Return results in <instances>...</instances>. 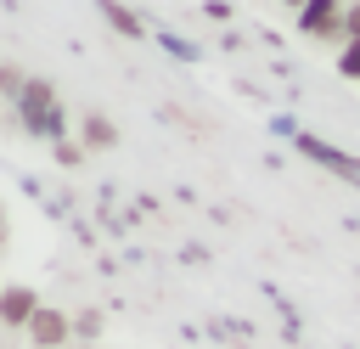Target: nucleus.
Returning <instances> with one entry per match:
<instances>
[{
	"mask_svg": "<svg viewBox=\"0 0 360 349\" xmlns=\"http://www.w3.org/2000/svg\"><path fill=\"white\" fill-rule=\"evenodd\" d=\"M17 107V124H22V135H39V141H68V107L56 101V84L51 79H39V73H28V84H22V96L11 101Z\"/></svg>",
	"mask_w": 360,
	"mask_h": 349,
	"instance_id": "obj_1",
	"label": "nucleus"
},
{
	"mask_svg": "<svg viewBox=\"0 0 360 349\" xmlns=\"http://www.w3.org/2000/svg\"><path fill=\"white\" fill-rule=\"evenodd\" d=\"M343 6L349 0H309L292 23L304 39H321V45H343Z\"/></svg>",
	"mask_w": 360,
	"mask_h": 349,
	"instance_id": "obj_2",
	"label": "nucleus"
},
{
	"mask_svg": "<svg viewBox=\"0 0 360 349\" xmlns=\"http://www.w3.org/2000/svg\"><path fill=\"white\" fill-rule=\"evenodd\" d=\"M22 338H28V349H68L73 343V315L56 310V304H39V315L22 326Z\"/></svg>",
	"mask_w": 360,
	"mask_h": 349,
	"instance_id": "obj_3",
	"label": "nucleus"
},
{
	"mask_svg": "<svg viewBox=\"0 0 360 349\" xmlns=\"http://www.w3.org/2000/svg\"><path fill=\"white\" fill-rule=\"evenodd\" d=\"M39 304H45V298H39L28 281H6V287H0V326H6V332H22V326L39 315Z\"/></svg>",
	"mask_w": 360,
	"mask_h": 349,
	"instance_id": "obj_4",
	"label": "nucleus"
},
{
	"mask_svg": "<svg viewBox=\"0 0 360 349\" xmlns=\"http://www.w3.org/2000/svg\"><path fill=\"white\" fill-rule=\"evenodd\" d=\"M292 146H298L304 158H315L321 169H332V174H343L349 186H360V158H349V152H338V146H326L321 135H292Z\"/></svg>",
	"mask_w": 360,
	"mask_h": 349,
	"instance_id": "obj_5",
	"label": "nucleus"
},
{
	"mask_svg": "<svg viewBox=\"0 0 360 349\" xmlns=\"http://www.w3.org/2000/svg\"><path fill=\"white\" fill-rule=\"evenodd\" d=\"M79 146H84V152H112V146H118V124L90 107V113L79 118Z\"/></svg>",
	"mask_w": 360,
	"mask_h": 349,
	"instance_id": "obj_6",
	"label": "nucleus"
},
{
	"mask_svg": "<svg viewBox=\"0 0 360 349\" xmlns=\"http://www.w3.org/2000/svg\"><path fill=\"white\" fill-rule=\"evenodd\" d=\"M96 11H101V23H107L112 34H124V39H146V23H141L124 0H96Z\"/></svg>",
	"mask_w": 360,
	"mask_h": 349,
	"instance_id": "obj_7",
	"label": "nucleus"
},
{
	"mask_svg": "<svg viewBox=\"0 0 360 349\" xmlns=\"http://www.w3.org/2000/svg\"><path fill=\"white\" fill-rule=\"evenodd\" d=\"M96 338H101V310H79L73 315V343H90L96 349Z\"/></svg>",
	"mask_w": 360,
	"mask_h": 349,
	"instance_id": "obj_8",
	"label": "nucleus"
},
{
	"mask_svg": "<svg viewBox=\"0 0 360 349\" xmlns=\"http://www.w3.org/2000/svg\"><path fill=\"white\" fill-rule=\"evenodd\" d=\"M338 73L360 84V39H343V45H338Z\"/></svg>",
	"mask_w": 360,
	"mask_h": 349,
	"instance_id": "obj_9",
	"label": "nucleus"
},
{
	"mask_svg": "<svg viewBox=\"0 0 360 349\" xmlns=\"http://www.w3.org/2000/svg\"><path fill=\"white\" fill-rule=\"evenodd\" d=\"M22 84H28V73H22V68H11V62H0V96H11V101H17V96H22Z\"/></svg>",
	"mask_w": 360,
	"mask_h": 349,
	"instance_id": "obj_10",
	"label": "nucleus"
},
{
	"mask_svg": "<svg viewBox=\"0 0 360 349\" xmlns=\"http://www.w3.org/2000/svg\"><path fill=\"white\" fill-rule=\"evenodd\" d=\"M51 152H56V163H62V169H73V163H84V158H90V152H84L79 141H56Z\"/></svg>",
	"mask_w": 360,
	"mask_h": 349,
	"instance_id": "obj_11",
	"label": "nucleus"
},
{
	"mask_svg": "<svg viewBox=\"0 0 360 349\" xmlns=\"http://www.w3.org/2000/svg\"><path fill=\"white\" fill-rule=\"evenodd\" d=\"M343 39H360V0L343 6Z\"/></svg>",
	"mask_w": 360,
	"mask_h": 349,
	"instance_id": "obj_12",
	"label": "nucleus"
},
{
	"mask_svg": "<svg viewBox=\"0 0 360 349\" xmlns=\"http://www.w3.org/2000/svg\"><path fill=\"white\" fill-rule=\"evenodd\" d=\"M202 17H214V23H231V6H225V0H208V6H202Z\"/></svg>",
	"mask_w": 360,
	"mask_h": 349,
	"instance_id": "obj_13",
	"label": "nucleus"
},
{
	"mask_svg": "<svg viewBox=\"0 0 360 349\" xmlns=\"http://www.w3.org/2000/svg\"><path fill=\"white\" fill-rule=\"evenodd\" d=\"M281 6H287V11H292V17H298V11H304V6H309V0H281Z\"/></svg>",
	"mask_w": 360,
	"mask_h": 349,
	"instance_id": "obj_14",
	"label": "nucleus"
},
{
	"mask_svg": "<svg viewBox=\"0 0 360 349\" xmlns=\"http://www.w3.org/2000/svg\"><path fill=\"white\" fill-rule=\"evenodd\" d=\"M0 287H6V281H0Z\"/></svg>",
	"mask_w": 360,
	"mask_h": 349,
	"instance_id": "obj_15",
	"label": "nucleus"
}]
</instances>
